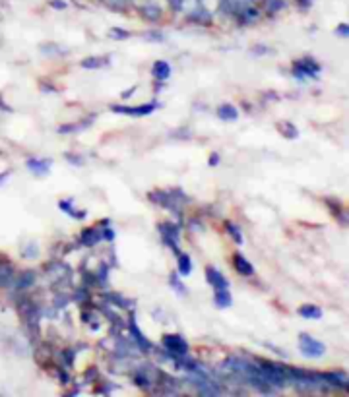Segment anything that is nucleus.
<instances>
[{
	"mask_svg": "<svg viewBox=\"0 0 349 397\" xmlns=\"http://www.w3.org/2000/svg\"><path fill=\"white\" fill-rule=\"evenodd\" d=\"M299 347H301L303 354H305V357H309V359L322 357L324 351H326L324 343L316 341V339H313L311 336H306V334H301V336H299Z\"/></svg>",
	"mask_w": 349,
	"mask_h": 397,
	"instance_id": "1",
	"label": "nucleus"
},
{
	"mask_svg": "<svg viewBox=\"0 0 349 397\" xmlns=\"http://www.w3.org/2000/svg\"><path fill=\"white\" fill-rule=\"evenodd\" d=\"M159 233L163 237L167 246H171L174 250V254H179V227L171 223L159 225Z\"/></svg>",
	"mask_w": 349,
	"mask_h": 397,
	"instance_id": "2",
	"label": "nucleus"
},
{
	"mask_svg": "<svg viewBox=\"0 0 349 397\" xmlns=\"http://www.w3.org/2000/svg\"><path fill=\"white\" fill-rule=\"evenodd\" d=\"M163 345L169 353H174L177 357H184L188 353V343L181 336H165L163 337Z\"/></svg>",
	"mask_w": 349,
	"mask_h": 397,
	"instance_id": "3",
	"label": "nucleus"
},
{
	"mask_svg": "<svg viewBox=\"0 0 349 397\" xmlns=\"http://www.w3.org/2000/svg\"><path fill=\"white\" fill-rule=\"evenodd\" d=\"M318 70H320V66H318L313 59H303V61H297L295 64H293L295 76H301V78H305V76L316 78V76H318Z\"/></svg>",
	"mask_w": 349,
	"mask_h": 397,
	"instance_id": "4",
	"label": "nucleus"
},
{
	"mask_svg": "<svg viewBox=\"0 0 349 397\" xmlns=\"http://www.w3.org/2000/svg\"><path fill=\"white\" fill-rule=\"evenodd\" d=\"M156 103L140 105V107H121V105H111V111L121 112V114H128V117H146L149 112L156 111Z\"/></svg>",
	"mask_w": 349,
	"mask_h": 397,
	"instance_id": "5",
	"label": "nucleus"
},
{
	"mask_svg": "<svg viewBox=\"0 0 349 397\" xmlns=\"http://www.w3.org/2000/svg\"><path fill=\"white\" fill-rule=\"evenodd\" d=\"M206 279H208V283L216 291L218 289H229V281H227V277H223V274H219L216 268H208L206 269Z\"/></svg>",
	"mask_w": 349,
	"mask_h": 397,
	"instance_id": "6",
	"label": "nucleus"
},
{
	"mask_svg": "<svg viewBox=\"0 0 349 397\" xmlns=\"http://www.w3.org/2000/svg\"><path fill=\"white\" fill-rule=\"evenodd\" d=\"M27 167H29V171H34V173L41 177V174L49 173L51 161H47V159H29V161H27Z\"/></svg>",
	"mask_w": 349,
	"mask_h": 397,
	"instance_id": "7",
	"label": "nucleus"
},
{
	"mask_svg": "<svg viewBox=\"0 0 349 397\" xmlns=\"http://www.w3.org/2000/svg\"><path fill=\"white\" fill-rule=\"evenodd\" d=\"M235 268H237V271L239 274H243V276H253L254 274V268H253V264L248 262V260L244 258L243 254H237L235 256Z\"/></svg>",
	"mask_w": 349,
	"mask_h": 397,
	"instance_id": "8",
	"label": "nucleus"
},
{
	"mask_svg": "<svg viewBox=\"0 0 349 397\" xmlns=\"http://www.w3.org/2000/svg\"><path fill=\"white\" fill-rule=\"evenodd\" d=\"M214 302H216L218 308H227V306H231L233 299H231V293L227 289H218L216 294H214Z\"/></svg>",
	"mask_w": 349,
	"mask_h": 397,
	"instance_id": "9",
	"label": "nucleus"
},
{
	"mask_svg": "<svg viewBox=\"0 0 349 397\" xmlns=\"http://www.w3.org/2000/svg\"><path fill=\"white\" fill-rule=\"evenodd\" d=\"M299 314L306 320L322 318V310H320L316 304H305V306H301V308H299Z\"/></svg>",
	"mask_w": 349,
	"mask_h": 397,
	"instance_id": "10",
	"label": "nucleus"
},
{
	"mask_svg": "<svg viewBox=\"0 0 349 397\" xmlns=\"http://www.w3.org/2000/svg\"><path fill=\"white\" fill-rule=\"evenodd\" d=\"M320 380H328V384L336 386V388H348V380L343 374H320Z\"/></svg>",
	"mask_w": 349,
	"mask_h": 397,
	"instance_id": "11",
	"label": "nucleus"
},
{
	"mask_svg": "<svg viewBox=\"0 0 349 397\" xmlns=\"http://www.w3.org/2000/svg\"><path fill=\"white\" fill-rule=\"evenodd\" d=\"M72 204H74V200H62L59 206H61L62 211H64V214H68L70 217H74V219H84V217H86V211H80L78 214V209H74Z\"/></svg>",
	"mask_w": 349,
	"mask_h": 397,
	"instance_id": "12",
	"label": "nucleus"
},
{
	"mask_svg": "<svg viewBox=\"0 0 349 397\" xmlns=\"http://www.w3.org/2000/svg\"><path fill=\"white\" fill-rule=\"evenodd\" d=\"M154 76H156L157 80H167L171 76V66H169L165 61H157L156 64H154Z\"/></svg>",
	"mask_w": 349,
	"mask_h": 397,
	"instance_id": "13",
	"label": "nucleus"
},
{
	"mask_svg": "<svg viewBox=\"0 0 349 397\" xmlns=\"http://www.w3.org/2000/svg\"><path fill=\"white\" fill-rule=\"evenodd\" d=\"M218 114L219 119H223V121H237V119H239V112H237V109L233 105H223V107H219Z\"/></svg>",
	"mask_w": 349,
	"mask_h": 397,
	"instance_id": "14",
	"label": "nucleus"
},
{
	"mask_svg": "<svg viewBox=\"0 0 349 397\" xmlns=\"http://www.w3.org/2000/svg\"><path fill=\"white\" fill-rule=\"evenodd\" d=\"M99 239H101V234H99L97 229H86V231L82 233V242H84L86 246H94V244L99 242Z\"/></svg>",
	"mask_w": 349,
	"mask_h": 397,
	"instance_id": "15",
	"label": "nucleus"
},
{
	"mask_svg": "<svg viewBox=\"0 0 349 397\" xmlns=\"http://www.w3.org/2000/svg\"><path fill=\"white\" fill-rule=\"evenodd\" d=\"M191 271H192L191 258H188L186 254H181V252H179V274L186 277L191 276Z\"/></svg>",
	"mask_w": 349,
	"mask_h": 397,
	"instance_id": "16",
	"label": "nucleus"
},
{
	"mask_svg": "<svg viewBox=\"0 0 349 397\" xmlns=\"http://www.w3.org/2000/svg\"><path fill=\"white\" fill-rule=\"evenodd\" d=\"M131 331H132V337L138 341V345L142 347V349H151V345H149V341L146 339V337L142 336V331L138 329V326H136V322H131Z\"/></svg>",
	"mask_w": 349,
	"mask_h": 397,
	"instance_id": "17",
	"label": "nucleus"
},
{
	"mask_svg": "<svg viewBox=\"0 0 349 397\" xmlns=\"http://www.w3.org/2000/svg\"><path fill=\"white\" fill-rule=\"evenodd\" d=\"M12 281V268L8 262H0V285H8Z\"/></svg>",
	"mask_w": 349,
	"mask_h": 397,
	"instance_id": "18",
	"label": "nucleus"
},
{
	"mask_svg": "<svg viewBox=\"0 0 349 397\" xmlns=\"http://www.w3.org/2000/svg\"><path fill=\"white\" fill-rule=\"evenodd\" d=\"M227 233L233 237V241L237 242V244H241L243 242V234H241V231H239V227L233 223H227Z\"/></svg>",
	"mask_w": 349,
	"mask_h": 397,
	"instance_id": "19",
	"label": "nucleus"
},
{
	"mask_svg": "<svg viewBox=\"0 0 349 397\" xmlns=\"http://www.w3.org/2000/svg\"><path fill=\"white\" fill-rule=\"evenodd\" d=\"M103 61H99V59H87V61H82V66L84 68H97V66H101Z\"/></svg>",
	"mask_w": 349,
	"mask_h": 397,
	"instance_id": "20",
	"label": "nucleus"
},
{
	"mask_svg": "<svg viewBox=\"0 0 349 397\" xmlns=\"http://www.w3.org/2000/svg\"><path fill=\"white\" fill-rule=\"evenodd\" d=\"M159 14H161V10H157V8H146L144 10V16H148L149 20H156V17H159Z\"/></svg>",
	"mask_w": 349,
	"mask_h": 397,
	"instance_id": "21",
	"label": "nucleus"
},
{
	"mask_svg": "<svg viewBox=\"0 0 349 397\" xmlns=\"http://www.w3.org/2000/svg\"><path fill=\"white\" fill-rule=\"evenodd\" d=\"M171 285H173L174 289H177V291H181V293H184L183 283H179V281H177V277H174V276H171Z\"/></svg>",
	"mask_w": 349,
	"mask_h": 397,
	"instance_id": "22",
	"label": "nucleus"
},
{
	"mask_svg": "<svg viewBox=\"0 0 349 397\" xmlns=\"http://www.w3.org/2000/svg\"><path fill=\"white\" fill-rule=\"evenodd\" d=\"M338 33H340L341 37H348V33H349L348 26H346V24H341V26L338 27Z\"/></svg>",
	"mask_w": 349,
	"mask_h": 397,
	"instance_id": "23",
	"label": "nucleus"
},
{
	"mask_svg": "<svg viewBox=\"0 0 349 397\" xmlns=\"http://www.w3.org/2000/svg\"><path fill=\"white\" fill-rule=\"evenodd\" d=\"M219 163V157L216 156V153H214V156L209 157V165H211V167H216V165Z\"/></svg>",
	"mask_w": 349,
	"mask_h": 397,
	"instance_id": "24",
	"label": "nucleus"
},
{
	"mask_svg": "<svg viewBox=\"0 0 349 397\" xmlns=\"http://www.w3.org/2000/svg\"><path fill=\"white\" fill-rule=\"evenodd\" d=\"M52 6H57V8H66V4L61 2V0H52Z\"/></svg>",
	"mask_w": 349,
	"mask_h": 397,
	"instance_id": "25",
	"label": "nucleus"
},
{
	"mask_svg": "<svg viewBox=\"0 0 349 397\" xmlns=\"http://www.w3.org/2000/svg\"><path fill=\"white\" fill-rule=\"evenodd\" d=\"M111 35H113V37L114 35H119V37H126L128 33H124V31H119V29H113V31H111Z\"/></svg>",
	"mask_w": 349,
	"mask_h": 397,
	"instance_id": "26",
	"label": "nucleus"
},
{
	"mask_svg": "<svg viewBox=\"0 0 349 397\" xmlns=\"http://www.w3.org/2000/svg\"><path fill=\"white\" fill-rule=\"evenodd\" d=\"M134 91H136V89H134V87H132V89H128V91H124V93H122V97H128V96H132V93H134Z\"/></svg>",
	"mask_w": 349,
	"mask_h": 397,
	"instance_id": "27",
	"label": "nucleus"
}]
</instances>
